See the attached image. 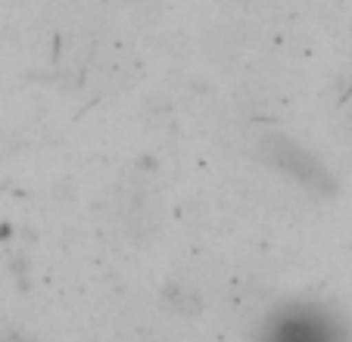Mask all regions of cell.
Masks as SVG:
<instances>
[{
	"mask_svg": "<svg viewBox=\"0 0 352 342\" xmlns=\"http://www.w3.org/2000/svg\"><path fill=\"white\" fill-rule=\"evenodd\" d=\"M274 342H337V336H333V330L321 317L293 315L290 321L278 323Z\"/></svg>",
	"mask_w": 352,
	"mask_h": 342,
	"instance_id": "6da1fadb",
	"label": "cell"
}]
</instances>
